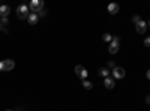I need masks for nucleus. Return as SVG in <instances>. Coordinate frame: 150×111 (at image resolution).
<instances>
[{
	"instance_id": "1",
	"label": "nucleus",
	"mask_w": 150,
	"mask_h": 111,
	"mask_svg": "<svg viewBox=\"0 0 150 111\" xmlns=\"http://www.w3.org/2000/svg\"><path fill=\"white\" fill-rule=\"evenodd\" d=\"M29 9L33 12V14H38V12H41L44 9V2L42 0H32L29 3Z\"/></svg>"
},
{
	"instance_id": "2",
	"label": "nucleus",
	"mask_w": 150,
	"mask_h": 111,
	"mask_svg": "<svg viewBox=\"0 0 150 111\" xmlns=\"http://www.w3.org/2000/svg\"><path fill=\"white\" fill-rule=\"evenodd\" d=\"M119 47H120V38L119 36H112V41L110 42V47H108L110 54H116L119 51Z\"/></svg>"
},
{
	"instance_id": "3",
	"label": "nucleus",
	"mask_w": 150,
	"mask_h": 111,
	"mask_svg": "<svg viewBox=\"0 0 150 111\" xmlns=\"http://www.w3.org/2000/svg\"><path fill=\"white\" fill-rule=\"evenodd\" d=\"M17 17L20 20H24L29 17V6L27 5H20L18 9H17Z\"/></svg>"
},
{
	"instance_id": "4",
	"label": "nucleus",
	"mask_w": 150,
	"mask_h": 111,
	"mask_svg": "<svg viewBox=\"0 0 150 111\" xmlns=\"http://www.w3.org/2000/svg\"><path fill=\"white\" fill-rule=\"evenodd\" d=\"M87 74H89V72H87L86 69H84V66H81V65H78V66H75V75H78L80 78H87Z\"/></svg>"
},
{
	"instance_id": "5",
	"label": "nucleus",
	"mask_w": 150,
	"mask_h": 111,
	"mask_svg": "<svg viewBox=\"0 0 150 111\" xmlns=\"http://www.w3.org/2000/svg\"><path fill=\"white\" fill-rule=\"evenodd\" d=\"M125 74H126V72H125L123 68L116 66L114 69H112V77H114V78H123V77H125Z\"/></svg>"
},
{
	"instance_id": "6",
	"label": "nucleus",
	"mask_w": 150,
	"mask_h": 111,
	"mask_svg": "<svg viewBox=\"0 0 150 111\" xmlns=\"http://www.w3.org/2000/svg\"><path fill=\"white\" fill-rule=\"evenodd\" d=\"M135 29H137V32H138L140 35H143V33L146 32V29H147V23L141 20L140 23H137V24H135Z\"/></svg>"
},
{
	"instance_id": "7",
	"label": "nucleus",
	"mask_w": 150,
	"mask_h": 111,
	"mask_svg": "<svg viewBox=\"0 0 150 111\" xmlns=\"http://www.w3.org/2000/svg\"><path fill=\"white\" fill-rule=\"evenodd\" d=\"M3 65H5V71H12V69L15 68L14 60H11V59H6V60H3Z\"/></svg>"
},
{
	"instance_id": "8",
	"label": "nucleus",
	"mask_w": 150,
	"mask_h": 111,
	"mask_svg": "<svg viewBox=\"0 0 150 111\" xmlns=\"http://www.w3.org/2000/svg\"><path fill=\"white\" fill-rule=\"evenodd\" d=\"M9 12H11V8L8 5H2V6H0V17H2V18L8 17Z\"/></svg>"
},
{
	"instance_id": "9",
	"label": "nucleus",
	"mask_w": 150,
	"mask_h": 111,
	"mask_svg": "<svg viewBox=\"0 0 150 111\" xmlns=\"http://www.w3.org/2000/svg\"><path fill=\"white\" fill-rule=\"evenodd\" d=\"M104 84H105V87L107 89H112L116 86V83H114V78H111V77H107V78H104Z\"/></svg>"
},
{
	"instance_id": "10",
	"label": "nucleus",
	"mask_w": 150,
	"mask_h": 111,
	"mask_svg": "<svg viewBox=\"0 0 150 111\" xmlns=\"http://www.w3.org/2000/svg\"><path fill=\"white\" fill-rule=\"evenodd\" d=\"M38 20H39V15L33 14V12H32V14H29V17H27V21H29V24H32V26L38 23Z\"/></svg>"
},
{
	"instance_id": "11",
	"label": "nucleus",
	"mask_w": 150,
	"mask_h": 111,
	"mask_svg": "<svg viewBox=\"0 0 150 111\" xmlns=\"http://www.w3.org/2000/svg\"><path fill=\"white\" fill-rule=\"evenodd\" d=\"M108 12H110V14H112V15L117 14V12H119V5L117 3H110L108 5Z\"/></svg>"
},
{
	"instance_id": "12",
	"label": "nucleus",
	"mask_w": 150,
	"mask_h": 111,
	"mask_svg": "<svg viewBox=\"0 0 150 111\" xmlns=\"http://www.w3.org/2000/svg\"><path fill=\"white\" fill-rule=\"evenodd\" d=\"M99 77H104V78L110 77V71H108L107 68H102V69H99Z\"/></svg>"
},
{
	"instance_id": "13",
	"label": "nucleus",
	"mask_w": 150,
	"mask_h": 111,
	"mask_svg": "<svg viewBox=\"0 0 150 111\" xmlns=\"http://www.w3.org/2000/svg\"><path fill=\"white\" fill-rule=\"evenodd\" d=\"M83 87H84V89H87V90H92V89H93V84H92L90 81L84 80V81H83Z\"/></svg>"
},
{
	"instance_id": "14",
	"label": "nucleus",
	"mask_w": 150,
	"mask_h": 111,
	"mask_svg": "<svg viewBox=\"0 0 150 111\" xmlns=\"http://www.w3.org/2000/svg\"><path fill=\"white\" fill-rule=\"evenodd\" d=\"M102 39H104L105 42H111V41H112V36H111L110 33H104V36H102Z\"/></svg>"
},
{
	"instance_id": "15",
	"label": "nucleus",
	"mask_w": 150,
	"mask_h": 111,
	"mask_svg": "<svg viewBox=\"0 0 150 111\" xmlns=\"http://www.w3.org/2000/svg\"><path fill=\"white\" fill-rule=\"evenodd\" d=\"M144 45L146 47H150V36H147V38L144 39Z\"/></svg>"
},
{
	"instance_id": "16",
	"label": "nucleus",
	"mask_w": 150,
	"mask_h": 111,
	"mask_svg": "<svg viewBox=\"0 0 150 111\" xmlns=\"http://www.w3.org/2000/svg\"><path fill=\"white\" fill-rule=\"evenodd\" d=\"M132 21H134V23H135V24H137V23H140V21H141V18H140V17H138V15H135V17H134V18H132Z\"/></svg>"
},
{
	"instance_id": "17",
	"label": "nucleus",
	"mask_w": 150,
	"mask_h": 111,
	"mask_svg": "<svg viewBox=\"0 0 150 111\" xmlns=\"http://www.w3.org/2000/svg\"><path fill=\"white\" fill-rule=\"evenodd\" d=\"M0 24H3V26H5V24H8V17L2 18V21H0Z\"/></svg>"
},
{
	"instance_id": "18",
	"label": "nucleus",
	"mask_w": 150,
	"mask_h": 111,
	"mask_svg": "<svg viewBox=\"0 0 150 111\" xmlns=\"http://www.w3.org/2000/svg\"><path fill=\"white\" fill-rule=\"evenodd\" d=\"M108 68H111V69H114V68H116V65H114V62H110V63H108Z\"/></svg>"
},
{
	"instance_id": "19",
	"label": "nucleus",
	"mask_w": 150,
	"mask_h": 111,
	"mask_svg": "<svg viewBox=\"0 0 150 111\" xmlns=\"http://www.w3.org/2000/svg\"><path fill=\"white\" fill-rule=\"evenodd\" d=\"M0 71H5V65H3V62H0Z\"/></svg>"
},
{
	"instance_id": "20",
	"label": "nucleus",
	"mask_w": 150,
	"mask_h": 111,
	"mask_svg": "<svg viewBox=\"0 0 150 111\" xmlns=\"http://www.w3.org/2000/svg\"><path fill=\"white\" fill-rule=\"evenodd\" d=\"M146 102H147V104H149V105H150V95H149V96H147V98H146Z\"/></svg>"
},
{
	"instance_id": "21",
	"label": "nucleus",
	"mask_w": 150,
	"mask_h": 111,
	"mask_svg": "<svg viewBox=\"0 0 150 111\" xmlns=\"http://www.w3.org/2000/svg\"><path fill=\"white\" fill-rule=\"evenodd\" d=\"M147 78H149V80H150V69H149V71H147Z\"/></svg>"
},
{
	"instance_id": "22",
	"label": "nucleus",
	"mask_w": 150,
	"mask_h": 111,
	"mask_svg": "<svg viewBox=\"0 0 150 111\" xmlns=\"http://www.w3.org/2000/svg\"><path fill=\"white\" fill-rule=\"evenodd\" d=\"M6 111H12V110H6Z\"/></svg>"
},
{
	"instance_id": "23",
	"label": "nucleus",
	"mask_w": 150,
	"mask_h": 111,
	"mask_svg": "<svg viewBox=\"0 0 150 111\" xmlns=\"http://www.w3.org/2000/svg\"><path fill=\"white\" fill-rule=\"evenodd\" d=\"M0 29H2V24H0Z\"/></svg>"
},
{
	"instance_id": "24",
	"label": "nucleus",
	"mask_w": 150,
	"mask_h": 111,
	"mask_svg": "<svg viewBox=\"0 0 150 111\" xmlns=\"http://www.w3.org/2000/svg\"><path fill=\"white\" fill-rule=\"evenodd\" d=\"M149 26H150V21H149Z\"/></svg>"
}]
</instances>
